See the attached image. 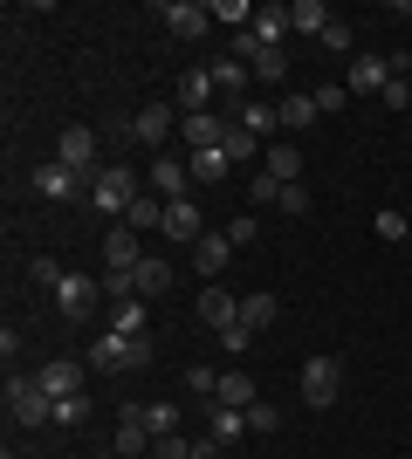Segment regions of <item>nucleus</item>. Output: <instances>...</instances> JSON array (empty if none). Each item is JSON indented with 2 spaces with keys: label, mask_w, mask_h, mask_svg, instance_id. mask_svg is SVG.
I'll use <instances>...</instances> for the list:
<instances>
[{
  "label": "nucleus",
  "mask_w": 412,
  "mask_h": 459,
  "mask_svg": "<svg viewBox=\"0 0 412 459\" xmlns=\"http://www.w3.org/2000/svg\"><path fill=\"white\" fill-rule=\"evenodd\" d=\"M165 28H172L179 41H199L214 28V0H165Z\"/></svg>",
  "instance_id": "obj_8"
},
{
  "label": "nucleus",
  "mask_w": 412,
  "mask_h": 459,
  "mask_svg": "<svg viewBox=\"0 0 412 459\" xmlns=\"http://www.w3.org/2000/svg\"><path fill=\"white\" fill-rule=\"evenodd\" d=\"M220 404H241V411H248V404H255V377H248V370H220Z\"/></svg>",
  "instance_id": "obj_33"
},
{
  "label": "nucleus",
  "mask_w": 412,
  "mask_h": 459,
  "mask_svg": "<svg viewBox=\"0 0 412 459\" xmlns=\"http://www.w3.org/2000/svg\"><path fill=\"white\" fill-rule=\"evenodd\" d=\"M227 261H234V240H227V233H206V240L193 247V268L206 274V281H214V274L227 268Z\"/></svg>",
  "instance_id": "obj_26"
},
{
  "label": "nucleus",
  "mask_w": 412,
  "mask_h": 459,
  "mask_svg": "<svg viewBox=\"0 0 412 459\" xmlns=\"http://www.w3.org/2000/svg\"><path fill=\"white\" fill-rule=\"evenodd\" d=\"M310 96H316V110L330 117V110H344V96H351V90H344V82H323V90H310Z\"/></svg>",
  "instance_id": "obj_45"
},
{
  "label": "nucleus",
  "mask_w": 412,
  "mask_h": 459,
  "mask_svg": "<svg viewBox=\"0 0 412 459\" xmlns=\"http://www.w3.org/2000/svg\"><path fill=\"white\" fill-rule=\"evenodd\" d=\"M248 35H255L261 48H282V35H289V7H282V0H275V7H255V28H248Z\"/></svg>",
  "instance_id": "obj_28"
},
{
  "label": "nucleus",
  "mask_w": 412,
  "mask_h": 459,
  "mask_svg": "<svg viewBox=\"0 0 412 459\" xmlns=\"http://www.w3.org/2000/svg\"><path fill=\"white\" fill-rule=\"evenodd\" d=\"M282 212L302 220V212H310V186H282Z\"/></svg>",
  "instance_id": "obj_47"
},
{
  "label": "nucleus",
  "mask_w": 412,
  "mask_h": 459,
  "mask_svg": "<svg viewBox=\"0 0 412 459\" xmlns=\"http://www.w3.org/2000/svg\"><path fill=\"white\" fill-rule=\"evenodd\" d=\"M152 459H199V439H179V432H165V439L152 446Z\"/></svg>",
  "instance_id": "obj_40"
},
{
  "label": "nucleus",
  "mask_w": 412,
  "mask_h": 459,
  "mask_svg": "<svg viewBox=\"0 0 412 459\" xmlns=\"http://www.w3.org/2000/svg\"><path fill=\"white\" fill-rule=\"evenodd\" d=\"M248 206H282V178L255 172V178H248Z\"/></svg>",
  "instance_id": "obj_35"
},
{
  "label": "nucleus",
  "mask_w": 412,
  "mask_h": 459,
  "mask_svg": "<svg viewBox=\"0 0 412 459\" xmlns=\"http://www.w3.org/2000/svg\"><path fill=\"white\" fill-rule=\"evenodd\" d=\"M131 288H137V302H152V295H165V288H172V268H165L158 254H145V261H137V274H131Z\"/></svg>",
  "instance_id": "obj_27"
},
{
  "label": "nucleus",
  "mask_w": 412,
  "mask_h": 459,
  "mask_svg": "<svg viewBox=\"0 0 412 459\" xmlns=\"http://www.w3.org/2000/svg\"><path fill=\"white\" fill-rule=\"evenodd\" d=\"M261 172H275L282 186H295V178H302V152H295L289 137H275L268 152H261Z\"/></svg>",
  "instance_id": "obj_22"
},
{
  "label": "nucleus",
  "mask_w": 412,
  "mask_h": 459,
  "mask_svg": "<svg viewBox=\"0 0 412 459\" xmlns=\"http://www.w3.org/2000/svg\"><path fill=\"white\" fill-rule=\"evenodd\" d=\"M248 69H255V82H289V48H255Z\"/></svg>",
  "instance_id": "obj_32"
},
{
  "label": "nucleus",
  "mask_w": 412,
  "mask_h": 459,
  "mask_svg": "<svg viewBox=\"0 0 412 459\" xmlns=\"http://www.w3.org/2000/svg\"><path fill=\"white\" fill-rule=\"evenodd\" d=\"M165 206H172V199H158V192L145 186V192H137V206L124 212V227H131V233H165Z\"/></svg>",
  "instance_id": "obj_18"
},
{
  "label": "nucleus",
  "mask_w": 412,
  "mask_h": 459,
  "mask_svg": "<svg viewBox=\"0 0 412 459\" xmlns=\"http://www.w3.org/2000/svg\"><path fill=\"white\" fill-rule=\"evenodd\" d=\"M35 377H41V391H48V398H76L83 377H90V364H76V357H48Z\"/></svg>",
  "instance_id": "obj_11"
},
{
  "label": "nucleus",
  "mask_w": 412,
  "mask_h": 459,
  "mask_svg": "<svg viewBox=\"0 0 412 459\" xmlns=\"http://www.w3.org/2000/svg\"><path fill=\"white\" fill-rule=\"evenodd\" d=\"M385 82H392V56H351V69H344L351 96H378Z\"/></svg>",
  "instance_id": "obj_9"
},
{
  "label": "nucleus",
  "mask_w": 412,
  "mask_h": 459,
  "mask_svg": "<svg viewBox=\"0 0 412 459\" xmlns=\"http://www.w3.org/2000/svg\"><path fill=\"white\" fill-rule=\"evenodd\" d=\"M206 439H214L220 453H227V446H241V439H248V411H241V404H214V425H206Z\"/></svg>",
  "instance_id": "obj_19"
},
{
  "label": "nucleus",
  "mask_w": 412,
  "mask_h": 459,
  "mask_svg": "<svg viewBox=\"0 0 412 459\" xmlns=\"http://www.w3.org/2000/svg\"><path fill=\"white\" fill-rule=\"evenodd\" d=\"M137 261H145V247H137V233L118 220V227L103 233V268L110 274H137Z\"/></svg>",
  "instance_id": "obj_12"
},
{
  "label": "nucleus",
  "mask_w": 412,
  "mask_h": 459,
  "mask_svg": "<svg viewBox=\"0 0 412 459\" xmlns=\"http://www.w3.org/2000/svg\"><path fill=\"white\" fill-rule=\"evenodd\" d=\"M110 336H152V308L137 302H110Z\"/></svg>",
  "instance_id": "obj_24"
},
{
  "label": "nucleus",
  "mask_w": 412,
  "mask_h": 459,
  "mask_svg": "<svg viewBox=\"0 0 412 459\" xmlns=\"http://www.w3.org/2000/svg\"><path fill=\"white\" fill-rule=\"evenodd\" d=\"M282 323V295H241V329H275Z\"/></svg>",
  "instance_id": "obj_23"
},
{
  "label": "nucleus",
  "mask_w": 412,
  "mask_h": 459,
  "mask_svg": "<svg viewBox=\"0 0 412 459\" xmlns=\"http://www.w3.org/2000/svg\"><path fill=\"white\" fill-rule=\"evenodd\" d=\"M56 308L69 316V323H90L103 308V281H90V274H62V288H56Z\"/></svg>",
  "instance_id": "obj_5"
},
{
  "label": "nucleus",
  "mask_w": 412,
  "mask_h": 459,
  "mask_svg": "<svg viewBox=\"0 0 412 459\" xmlns=\"http://www.w3.org/2000/svg\"><path fill=\"white\" fill-rule=\"evenodd\" d=\"M275 117H282V131H310L323 110H316L310 90H282V96H275Z\"/></svg>",
  "instance_id": "obj_17"
},
{
  "label": "nucleus",
  "mask_w": 412,
  "mask_h": 459,
  "mask_svg": "<svg viewBox=\"0 0 412 459\" xmlns=\"http://www.w3.org/2000/svg\"><path fill=\"white\" fill-rule=\"evenodd\" d=\"M323 48H330V56H357V41H351V21H330V28H323Z\"/></svg>",
  "instance_id": "obj_39"
},
{
  "label": "nucleus",
  "mask_w": 412,
  "mask_h": 459,
  "mask_svg": "<svg viewBox=\"0 0 412 459\" xmlns=\"http://www.w3.org/2000/svg\"><path fill=\"white\" fill-rule=\"evenodd\" d=\"M275 425H282V411H275V404H248V432H275Z\"/></svg>",
  "instance_id": "obj_44"
},
{
  "label": "nucleus",
  "mask_w": 412,
  "mask_h": 459,
  "mask_svg": "<svg viewBox=\"0 0 412 459\" xmlns=\"http://www.w3.org/2000/svg\"><path fill=\"white\" fill-rule=\"evenodd\" d=\"M214 69H186L179 76V117H193V110H214Z\"/></svg>",
  "instance_id": "obj_16"
},
{
  "label": "nucleus",
  "mask_w": 412,
  "mask_h": 459,
  "mask_svg": "<svg viewBox=\"0 0 412 459\" xmlns=\"http://www.w3.org/2000/svg\"><path fill=\"white\" fill-rule=\"evenodd\" d=\"M186 391H193V398H220V370L214 364H193V370H186Z\"/></svg>",
  "instance_id": "obj_36"
},
{
  "label": "nucleus",
  "mask_w": 412,
  "mask_h": 459,
  "mask_svg": "<svg viewBox=\"0 0 412 459\" xmlns=\"http://www.w3.org/2000/svg\"><path fill=\"white\" fill-rule=\"evenodd\" d=\"M199 323H206V329H234L241 323V295H227V288L206 281V288H199Z\"/></svg>",
  "instance_id": "obj_14"
},
{
  "label": "nucleus",
  "mask_w": 412,
  "mask_h": 459,
  "mask_svg": "<svg viewBox=\"0 0 412 459\" xmlns=\"http://www.w3.org/2000/svg\"><path fill=\"white\" fill-rule=\"evenodd\" d=\"M83 364H90V370H103V377H118V370H131V364H124V336H97Z\"/></svg>",
  "instance_id": "obj_30"
},
{
  "label": "nucleus",
  "mask_w": 412,
  "mask_h": 459,
  "mask_svg": "<svg viewBox=\"0 0 412 459\" xmlns=\"http://www.w3.org/2000/svg\"><path fill=\"white\" fill-rule=\"evenodd\" d=\"M172 124H179V110H172V103H145V110H137L131 124H124V137H131V144H152V152H158V144L172 137Z\"/></svg>",
  "instance_id": "obj_7"
},
{
  "label": "nucleus",
  "mask_w": 412,
  "mask_h": 459,
  "mask_svg": "<svg viewBox=\"0 0 412 459\" xmlns=\"http://www.w3.org/2000/svg\"><path fill=\"white\" fill-rule=\"evenodd\" d=\"M330 7H323V0H289V35H323V28H330Z\"/></svg>",
  "instance_id": "obj_25"
},
{
  "label": "nucleus",
  "mask_w": 412,
  "mask_h": 459,
  "mask_svg": "<svg viewBox=\"0 0 412 459\" xmlns=\"http://www.w3.org/2000/svg\"><path fill=\"white\" fill-rule=\"evenodd\" d=\"M248 343H255V329H241V323L220 329V350H248Z\"/></svg>",
  "instance_id": "obj_49"
},
{
  "label": "nucleus",
  "mask_w": 412,
  "mask_h": 459,
  "mask_svg": "<svg viewBox=\"0 0 412 459\" xmlns=\"http://www.w3.org/2000/svg\"><path fill=\"white\" fill-rule=\"evenodd\" d=\"M7 411H14V425H56V398L41 391V377H14L7 370Z\"/></svg>",
  "instance_id": "obj_4"
},
{
  "label": "nucleus",
  "mask_w": 412,
  "mask_h": 459,
  "mask_svg": "<svg viewBox=\"0 0 412 459\" xmlns=\"http://www.w3.org/2000/svg\"><path fill=\"white\" fill-rule=\"evenodd\" d=\"M234 172V165H227V152H193V178H206V186H214V178H227Z\"/></svg>",
  "instance_id": "obj_37"
},
{
  "label": "nucleus",
  "mask_w": 412,
  "mask_h": 459,
  "mask_svg": "<svg viewBox=\"0 0 412 459\" xmlns=\"http://www.w3.org/2000/svg\"><path fill=\"white\" fill-rule=\"evenodd\" d=\"M28 281H35V288H62V268H56V254H35V261H28Z\"/></svg>",
  "instance_id": "obj_42"
},
{
  "label": "nucleus",
  "mask_w": 412,
  "mask_h": 459,
  "mask_svg": "<svg viewBox=\"0 0 412 459\" xmlns=\"http://www.w3.org/2000/svg\"><path fill=\"white\" fill-rule=\"evenodd\" d=\"M227 131H234V117H220V110H193V117H179V137H186V152H220V144H227Z\"/></svg>",
  "instance_id": "obj_6"
},
{
  "label": "nucleus",
  "mask_w": 412,
  "mask_h": 459,
  "mask_svg": "<svg viewBox=\"0 0 412 459\" xmlns=\"http://www.w3.org/2000/svg\"><path fill=\"white\" fill-rule=\"evenodd\" d=\"M35 192H41V199H90V178H76L69 165H41Z\"/></svg>",
  "instance_id": "obj_15"
},
{
  "label": "nucleus",
  "mask_w": 412,
  "mask_h": 459,
  "mask_svg": "<svg viewBox=\"0 0 412 459\" xmlns=\"http://www.w3.org/2000/svg\"><path fill=\"white\" fill-rule=\"evenodd\" d=\"M248 82H255V69H248V62H234V56L214 62V90L227 96V103H248Z\"/></svg>",
  "instance_id": "obj_21"
},
{
  "label": "nucleus",
  "mask_w": 412,
  "mask_h": 459,
  "mask_svg": "<svg viewBox=\"0 0 412 459\" xmlns=\"http://www.w3.org/2000/svg\"><path fill=\"white\" fill-rule=\"evenodd\" d=\"M378 233H385V240H406V212H392V206H385V212H378Z\"/></svg>",
  "instance_id": "obj_48"
},
{
  "label": "nucleus",
  "mask_w": 412,
  "mask_h": 459,
  "mask_svg": "<svg viewBox=\"0 0 412 459\" xmlns=\"http://www.w3.org/2000/svg\"><path fill=\"white\" fill-rule=\"evenodd\" d=\"M145 186H152L158 199H186V186H193V165H179L172 152H158V158H152V178H145Z\"/></svg>",
  "instance_id": "obj_13"
},
{
  "label": "nucleus",
  "mask_w": 412,
  "mask_h": 459,
  "mask_svg": "<svg viewBox=\"0 0 412 459\" xmlns=\"http://www.w3.org/2000/svg\"><path fill=\"white\" fill-rule=\"evenodd\" d=\"M56 165H69L76 178H97L103 165H110V158H103V137H97V131L69 124V131H62V144H56Z\"/></svg>",
  "instance_id": "obj_3"
},
{
  "label": "nucleus",
  "mask_w": 412,
  "mask_h": 459,
  "mask_svg": "<svg viewBox=\"0 0 412 459\" xmlns=\"http://www.w3.org/2000/svg\"><path fill=\"white\" fill-rule=\"evenodd\" d=\"M227 240H234V247H248V240H261V220H255V212H241L234 227H227Z\"/></svg>",
  "instance_id": "obj_46"
},
{
  "label": "nucleus",
  "mask_w": 412,
  "mask_h": 459,
  "mask_svg": "<svg viewBox=\"0 0 412 459\" xmlns=\"http://www.w3.org/2000/svg\"><path fill=\"white\" fill-rule=\"evenodd\" d=\"M214 21L241 35V28H255V7H248V0H214Z\"/></svg>",
  "instance_id": "obj_34"
},
{
  "label": "nucleus",
  "mask_w": 412,
  "mask_h": 459,
  "mask_svg": "<svg viewBox=\"0 0 412 459\" xmlns=\"http://www.w3.org/2000/svg\"><path fill=\"white\" fill-rule=\"evenodd\" d=\"M241 131H255L261 144H275V131H282V117H275V103H241V117H234Z\"/></svg>",
  "instance_id": "obj_29"
},
{
  "label": "nucleus",
  "mask_w": 412,
  "mask_h": 459,
  "mask_svg": "<svg viewBox=\"0 0 412 459\" xmlns=\"http://www.w3.org/2000/svg\"><path fill=\"white\" fill-rule=\"evenodd\" d=\"M152 446H158V432L145 425V404H124V411H118V453L124 459H145Z\"/></svg>",
  "instance_id": "obj_10"
},
{
  "label": "nucleus",
  "mask_w": 412,
  "mask_h": 459,
  "mask_svg": "<svg viewBox=\"0 0 412 459\" xmlns=\"http://www.w3.org/2000/svg\"><path fill=\"white\" fill-rule=\"evenodd\" d=\"M137 192H145V178H137L131 165L118 158V165H103V172L90 178V206H97V212H110V220H124V212L137 206Z\"/></svg>",
  "instance_id": "obj_1"
},
{
  "label": "nucleus",
  "mask_w": 412,
  "mask_h": 459,
  "mask_svg": "<svg viewBox=\"0 0 412 459\" xmlns=\"http://www.w3.org/2000/svg\"><path fill=\"white\" fill-rule=\"evenodd\" d=\"M220 152H227V165H261V152H268V144H261L255 131H241V124H234V131H227V144H220Z\"/></svg>",
  "instance_id": "obj_31"
},
{
  "label": "nucleus",
  "mask_w": 412,
  "mask_h": 459,
  "mask_svg": "<svg viewBox=\"0 0 412 459\" xmlns=\"http://www.w3.org/2000/svg\"><path fill=\"white\" fill-rule=\"evenodd\" d=\"M103 459H110V453H103Z\"/></svg>",
  "instance_id": "obj_51"
},
{
  "label": "nucleus",
  "mask_w": 412,
  "mask_h": 459,
  "mask_svg": "<svg viewBox=\"0 0 412 459\" xmlns=\"http://www.w3.org/2000/svg\"><path fill=\"white\" fill-rule=\"evenodd\" d=\"M83 419H90V398H83V391H76V398H56V425H62V432H76Z\"/></svg>",
  "instance_id": "obj_38"
},
{
  "label": "nucleus",
  "mask_w": 412,
  "mask_h": 459,
  "mask_svg": "<svg viewBox=\"0 0 412 459\" xmlns=\"http://www.w3.org/2000/svg\"><path fill=\"white\" fill-rule=\"evenodd\" d=\"M337 398H344V357H330V350H316L310 364H302V404H316V411H330Z\"/></svg>",
  "instance_id": "obj_2"
},
{
  "label": "nucleus",
  "mask_w": 412,
  "mask_h": 459,
  "mask_svg": "<svg viewBox=\"0 0 412 459\" xmlns=\"http://www.w3.org/2000/svg\"><path fill=\"white\" fill-rule=\"evenodd\" d=\"M145 425H152V432H158V439H165V432H179V404H145Z\"/></svg>",
  "instance_id": "obj_41"
},
{
  "label": "nucleus",
  "mask_w": 412,
  "mask_h": 459,
  "mask_svg": "<svg viewBox=\"0 0 412 459\" xmlns=\"http://www.w3.org/2000/svg\"><path fill=\"white\" fill-rule=\"evenodd\" d=\"M165 240H206V220H199L193 199H172V206H165Z\"/></svg>",
  "instance_id": "obj_20"
},
{
  "label": "nucleus",
  "mask_w": 412,
  "mask_h": 459,
  "mask_svg": "<svg viewBox=\"0 0 412 459\" xmlns=\"http://www.w3.org/2000/svg\"><path fill=\"white\" fill-rule=\"evenodd\" d=\"M378 103H385V110H412V82H406V76H392L385 90H378Z\"/></svg>",
  "instance_id": "obj_43"
},
{
  "label": "nucleus",
  "mask_w": 412,
  "mask_h": 459,
  "mask_svg": "<svg viewBox=\"0 0 412 459\" xmlns=\"http://www.w3.org/2000/svg\"><path fill=\"white\" fill-rule=\"evenodd\" d=\"M7 459H14V453H7Z\"/></svg>",
  "instance_id": "obj_50"
}]
</instances>
